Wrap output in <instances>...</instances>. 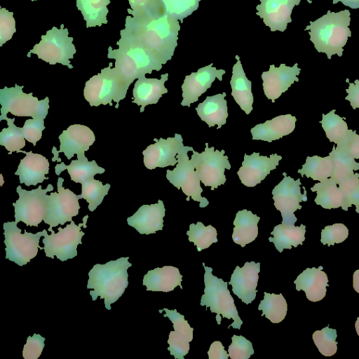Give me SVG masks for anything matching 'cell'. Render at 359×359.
I'll list each match as a JSON object with an SVG mask.
<instances>
[{
	"mask_svg": "<svg viewBox=\"0 0 359 359\" xmlns=\"http://www.w3.org/2000/svg\"><path fill=\"white\" fill-rule=\"evenodd\" d=\"M25 154L26 156L20 160L18 169L15 172L19 176L20 183L26 186H36L42 183L48 177L45 175L49 172V163L48 159L39 154H34L32 151L27 152L20 150L18 153Z\"/></svg>",
	"mask_w": 359,
	"mask_h": 359,
	"instance_id": "obj_24",
	"label": "cell"
},
{
	"mask_svg": "<svg viewBox=\"0 0 359 359\" xmlns=\"http://www.w3.org/2000/svg\"><path fill=\"white\" fill-rule=\"evenodd\" d=\"M228 348L231 359H248L254 354L252 344L244 337L233 334Z\"/></svg>",
	"mask_w": 359,
	"mask_h": 359,
	"instance_id": "obj_47",
	"label": "cell"
},
{
	"mask_svg": "<svg viewBox=\"0 0 359 359\" xmlns=\"http://www.w3.org/2000/svg\"><path fill=\"white\" fill-rule=\"evenodd\" d=\"M296 121L291 114L278 116L251 128L252 138L271 142L290 134L294 130Z\"/></svg>",
	"mask_w": 359,
	"mask_h": 359,
	"instance_id": "obj_27",
	"label": "cell"
},
{
	"mask_svg": "<svg viewBox=\"0 0 359 359\" xmlns=\"http://www.w3.org/2000/svg\"><path fill=\"white\" fill-rule=\"evenodd\" d=\"M212 63L198 69L196 72H192L185 76L182 85V106L190 107L191 103L197 102L198 97L207 89L211 87L215 79L222 81V76L226 73L224 69H217L212 67Z\"/></svg>",
	"mask_w": 359,
	"mask_h": 359,
	"instance_id": "obj_18",
	"label": "cell"
},
{
	"mask_svg": "<svg viewBox=\"0 0 359 359\" xmlns=\"http://www.w3.org/2000/svg\"><path fill=\"white\" fill-rule=\"evenodd\" d=\"M337 334L335 329L327 327L315 331L312 335L313 342L320 353L325 356H332L337 351Z\"/></svg>",
	"mask_w": 359,
	"mask_h": 359,
	"instance_id": "obj_45",
	"label": "cell"
},
{
	"mask_svg": "<svg viewBox=\"0 0 359 359\" xmlns=\"http://www.w3.org/2000/svg\"><path fill=\"white\" fill-rule=\"evenodd\" d=\"M323 269V266L307 268L294 281L296 290L304 291L306 298L311 302L320 301L326 294L328 278Z\"/></svg>",
	"mask_w": 359,
	"mask_h": 359,
	"instance_id": "obj_26",
	"label": "cell"
},
{
	"mask_svg": "<svg viewBox=\"0 0 359 359\" xmlns=\"http://www.w3.org/2000/svg\"><path fill=\"white\" fill-rule=\"evenodd\" d=\"M187 235L189 237V241L194 243L198 252L218 241L216 229L212 225L205 226L201 222H198L196 224H191Z\"/></svg>",
	"mask_w": 359,
	"mask_h": 359,
	"instance_id": "obj_41",
	"label": "cell"
},
{
	"mask_svg": "<svg viewBox=\"0 0 359 359\" xmlns=\"http://www.w3.org/2000/svg\"><path fill=\"white\" fill-rule=\"evenodd\" d=\"M297 172L302 177L306 175L308 178L311 177L313 180L322 182L332 177L333 163L332 156L330 155L325 157L308 156L302 169L298 170Z\"/></svg>",
	"mask_w": 359,
	"mask_h": 359,
	"instance_id": "obj_36",
	"label": "cell"
},
{
	"mask_svg": "<svg viewBox=\"0 0 359 359\" xmlns=\"http://www.w3.org/2000/svg\"><path fill=\"white\" fill-rule=\"evenodd\" d=\"M111 65L112 62H109L107 67L86 82L83 95L91 107L112 106L113 100L117 103L115 107L118 108L120 100L126 97L130 85Z\"/></svg>",
	"mask_w": 359,
	"mask_h": 359,
	"instance_id": "obj_5",
	"label": "cell"
},
{
	"mask_svg": "<svg viewBox=\"0 0 359 359\" xmlns=\"http://www.w3.org/2000/svg\"><path fill=\"white\" fill-rule=\"evenodd\" d=\"M353 286L355 292L359 293V269L356 270L353 275Z\"/></svg>",
	"mask_w": 359,
	"mask_h": 359,
	"instance_id": "obj_58",
	"label": "cell"
},
{
	"mask_svg": "<svg viewBox=\"0 0 359 359\" xmlns=\"http://www.w3.org/2000/svg\"><path fill=\"white\" fill-rule=\"evenodd\" d=\"M193 150L192 147L184 146L179 151L177 154V165L172 170H166V178L177 189H182L187 196V201H189V197H191L194 201L200 203V208H205L209 204V201L201 195L203 192L200 184L201 180L194 170V164L189 159L187 155L189 151Z\"/></svg>",
	"mask_w": 359,
	"mask_h": 359,
	"instance_id": "obj_12",
	"label": "cell"
},
{
	"mask_svg": "<svg viewBox=\"0 0 359 359\" xmlns=\"http://www.w3.org/2000/svg\"><path fill=\"white\" fill-rule=\"evenodd\" d=\"M260 217L251 211L243 210L238 211L233 221V241L244 248L246 244L252 242L258 236L257 224Z\"/></svg>",
	"mask_w": 359,
	"mask_h": 359,
	"instance_id": "obj_32",
	"label": "cell"
},
{
	"mask_svg": "<svg viewBox=\"0 0 359 359\" xmlns=\"http://www.w3.org/2000/svg\"><path fill=\"white\" fill-rule=\"evenodd\" d=\"M351 13L344 9L339 12L328 10L327 13L310 21L305 30H309L310 40L318 53H325L329 60L334 55L341 57L344 46L351 36L349 29Z\"/></svg>",
	"mask_w": 359,
	"mask_h": 359,
	"instance_id": "obj_2",
	"label": "cell"
},
{
	"mask_svg": "<svg viewBox=\"0 0 359 359\" xmlns=\"http://www.w3.org/2000/svg\"><path fill=\"white\" fill-rule=\"evenodd\" d=\"M201 0H158L165 13L177 20H183L196 11Z\"/></svg>",
	"mask_w": 359,
	"mask_h": 359,
	"instance_id": "obj_43",
	"label": "cell"
},
{
	"mask_svg": "<svg viewBox=\"0 0 359 359\" xmlns=\"http://www.w3.org/2000/svg\"><path fill=\"white\" fill-rule=\"evenodd\" d=\"M264 294V299L258 306V309L262 311L261 316H265L273 323L281 322L286 316L287 311L285 299L282 294H270L266 292Z\"/></svg>",
	"mask_w": 359,
	"mask_h": 359,
	"instance_id": "obj_39",
	"label": "cell"
},
{
	"mask_svg": "<svg viewBox=\"0 0 359 359\" xmlns=\"http://www.w3.org/2000/svg\"><path fill=\"white\" fill-rule=\"evenodd\" d=\"M76 7L81 12L86 27H100L107 24V15L109 13L107 6L109 0H76Z\"/></svg>",
	"mask_w": 359,
	"mask_h": 359,
	"instance_id": "obj_35",
	"label": "cell"
},
{
	"mask_svg": "<svg viewBox=\"0 0 359 359\" xmlns=\"http://www.w3.org/2000/svg\"><path fill=\"white\" fill-rule=\"evenodd\" d=\"M68 34V29L65 28L63 24L60 25V29L53 27L41 36L40 42L29 50L27 57H30L31 54L34 53L50 65L60 63L69 69L73 68L69 59L74 58L76 50L73 44V37H69Z\"/></svg>",
	"mask_w": 359,
	"mask_h": 359,
	"instance_id": "obj_8",
	"label": "cell"
},
{
	"mask_svg": "<svg viewBox=\"0 0 359 359\" xmlns=\"http://www.w3.org/2000/svg\"><path fill=\"white\" fill-rule=\"evenodd\" d=\"M256 6V15L263 19L271 32H283L288 23L292 22L291 14L295 6L302 0H259Z\"/></svg>",
	"mask_w": 359,
	"mask_h": 359,
	"instance_id": "obj_20",
	"label": "cell"
},
{
	"mask_svg": "<svg viewBox=\"0 0 359 359\" xmlns=\"http://www.w3.org/2000/svg\"><path fill=\"white\" fill-rule=\"evenodd\" d=\"M281 159L282 156L277 154H271L269 157L260 156L259 152H254L251 155L245 154L242 166L237 171V175L245 186L255 187L276 168Z\"/></svg>",
	"mask_w": 359,
	"mask_h": 359,
	"instance_id": "obj_17",
	"label": "cell"
},
{
	"mask_svg": "<svg viewBox=\"0 0 359 359\" xmlns=\"http://www.w3.org/2000/svg\"><path fill=\"white\" fill-rule=\"evenodd\" d=\"M45 128L43 119L35 118L26 120L22 128L25 140L34 146L41 140L42 132Z\"/></svg>",
	"mask_w": 359,
	"mask_h": 359,
	"instance_id": "obj_51",
	"label": "cell"
},
{
	"mask_svg": "<svg viewBox=\"0 0 359 359\" xmlns=\"http://www.w3.org/2000/svg\"><path fill=\"white\" fill-rule=\"evenodd\" d=\"M111 187L109 184H102V182L90 179L81 184V194L78 195L79 199L84 198L88 203V210L93 212L101 204Z\"/></svg>",
	"mask_w": 359,
	"mask_h": 359,
	"instance_id": "obj_40",
	"label": "cell"
},
{
	"mask_svg": "<svg viewBox=\"0 0 359 359\" xmlns=\"http://www.w3.org/2000/svg\"><path fill=\"white\" fill-rule=\"evenodd\" d=\"M300 72L301 69L298 67L297 63L292 67L280 64L278 67H276L274 65H271L269 70L262 74L263 90L266 97L275 102L294 81H299L297 76Z\"/></svg>",
	"mask_w": 359,
	"mask_h": 359,
	"instance_id": "obj_21",
	"label": "cell"
},
{
	"mask_svg": "<svg viewBox=\"0 0 359 359\" xmlns=\"http://www.w3.org/2000/svg\"><path fill=\"white\" fill-rule=\"evenodd\" d=\"M355 328L358 335L359 336V317L357 318V320L355 321Z\"/></svg>",
	"mask_w": 359,
	"mask_h": 359,
	"instance_id": "obj_59",
	"label": "cell"
},
{
	"mask_svg": "<svg viewBox=\"0 0 359 359\" xmlns=\"http://www.w3.org/2000/svg\"><path fill=\"white\" fill-rule=\"evenodd\" d=\"M154 141L156 142L142 151L145 167L153 170L157 167L175 165L177 163L175 156L184 147L182 135L175 133L174 137L154 138Z\"/></svg>",
	"mask_w": 359,
	"mask_h": 359,
	"instance_id": "obj_16",
	"label": "cell"
},
{
	"mask_svg": "<svg viewBox=\"0 0 359 359\" xmlns=\"http://www.w3.org/2000/svg\"><path fill=\"white\" fill-rule=\"evenodd\" d=\"M128 257L111 260L104 264H97L88 272V289L93 301L97 297L104 299L105 308L111 309V304L116 302L128 287V269L132 266Z\"/></svg>",
	"mask_w": 359,
	"mask_h": 359,
	"instance_id": "obj_3",
	"label": "cell"
},
{
	"mask_svg": "<svg viewBox=\"0 0 359 359\" xmlns=\"http://www.w3.org/2000/svg\"><path fill=\"white\" fill-rule=\"evenodd\" d=\"M209 359H228L229 353L219 341H213L208 351Z\"/></svg>",
	"mask_w": 359,
	"mask_h": 359,
	"instance_id": "obj_56",
	"label": "cell"
},
{
	"mask_svg": "<svg viewBox=\"0 0 359 359\" xmlns=\"http://www.w3.org/2000/svg\"><path fill=\"white\" fill-rule=\"evenodd\" d=\"M346 81L349 86L346 90L348 95L345 99L350 102L353 109H359V81L356 79L353 83H350L348 79Z\"/></svg>",
	"mask_w": 359,
	"mask_h": 359,
	"instance_id": "obj_55",
	"label": "cell"
},
{
	"mask_svg": "<svg viewBox=\"0 0 359 359\" xmlns=\"http://www.w3.org/2000/svg\"><path fill=\"white\" fill-rule=\"evenodd\" d=\"M343 195L341 208L347 211L352 205L355 206L356 212L359 213V173L354 172L338 184Z\"/></svg>",
	"mask_w": 359,
	"mask_h": 359,
	"instance_id": "obj_44",
	"label": "cell"
},
{
	"mask_svg": "<svg viewBox=\"0 0 359 359\" xmlns=\"http://www.w3.org/2000/svg\"><path fill=\"white\" fill-rule=\"evenodd\" d=\"M45 339L39 334L29 336L26 344L24 345L22 357L25 359H37L44 348Z\"/></svg>",
	"mask_w": 359,
	"mask_h": 359,
	"instance_id": "obj_52",
	"label": "cell"
},
{
	"mask_svg": "<svg viewBox=\"0 0 359 359\" xmlns=\"http://www.w3.org/2000/svg\"><path fill=\"white\" fill-rule=\"evenodd\" d=\"M163 311H165L163 316L169 318L172 323L175 334L188 342L191 341L194 328L190 327L188 321L184 319V316L180 314L176 309L169 310L164 308L163 310H159V312L161 313Z\"/></svg>",
	"mask_w": 359,
	"mask_h": 359,
	"instance_id": "obj_46",
	"label": "cell"
},
{
	"mask_svg": "<svg viewBox=\"0 0 359 359\" xmlns=\"http://www.w3.org/2000/svg\"><path fill=\"white\" fill-rule=\"evenodd\" d=\"M320 123L327 137L337 145H341L344 142L351 130L348 129L344 118L335 114V109H332L327 114H323Z\"/></svg>",
	"mask_w": 359,
	"mask_h": 359,
	"instance_id": "obj_38",
	"label": "cell"
},
{
	"mask_svg": "<svg viewBox=\"0 0 359 359\" xmlns=\"http://www.w3.org/2000/svg\"><path fill=\"white\" fill-rule=\"evenodd\" d=\"M203 265L205 269V289L200 304L205 305L206 308L210 307L211 312L217 314L216 320L218 325L221 323L222 315L223 318L233 320V323L228 328L231 326L240 330L243 321L238 316L234 300L228 289L229 283L212 275L211 267L205 266V263Z\"/></svg>",
	"mask_w": 359,
	"mask_h": 359,
	"instance_id": "obj_6",
	"label": "cell"
},
{
	"mask_svg": "<svg viewBox=\"0 0 359 359\" xmlns=\"http://www.w3.org/2000/svg\"><path fill=\"white\" fill-rule=\"evenodd\" d=\"M283 179L272 190L273 199L276 208L281 213L282 224H294L297 219L294 212L302 209L300 203L307 201L306 191L301 193V182L298 178L294 180L285 172H283Z\"/></svg>",
	"mask_w": 359,
	"mask_h": 359,
	"instance_id": "obj_15",
	"label": "cell"
},
{
	"mask_svg": "<svg viewBox=\"0 0 359 359\" xmlns=\"http://www.w3.org/2000/svg\"><path fill=\"white\" fill-rule=\"evenodd\" d=\"M236 63L232 68V76L230 81L231 95L241 109L249 114L252 110L253 95L252 82L246 77L240 57L236 55Z\"/></svg>",
	"mask_w": 359,
	"mask_h": 359,
	"instance_id": "obj_29",
	"label": "cell"
},
{
	"mask_svg": "<svg viewBox=\"0 0 359 359\" xmlns=\"http://www.w3.org/2000/svg\"><path fill=\"white\" fill-rule=\"evenodd\" d=\"M306 226L301 224L295 226L294 224H280L274 226L269 241L274 243L276 250L282 252L284 249H291L292 246L297 248L302 245L305 240Z\"/></svg>",
	"mask_w": 359,
	"mask_h": 359,
	"instance_id": "obj_33",
	"label": "cell"
},
{
	"mask_svg": "<svg viewBox=\"0 0 359 359\" xmlns=\"http://www.w3.org/2000/svg\"><path fill=\"white\" fill-rule=\"evenodd\" d=\"M180 30L179 20L164 12L127 16L125 28L120 34L121 37L140 45L164 65L174 55Z\"/></svg>",
	"mask_w": 359,
	"mask_h": 359,
	"instance_id": "obj_1",
	"label": "cell"
},
{
	"mask_svg": "<svg viewBox=\"0 0 359 359\" xmlns=\"http://www.w3.org/2000/svg\"><path fill=\"white\" fill-rule=\"evenodd\" d=\"M168 79V74L161 76V79H148L142 76L135 81L133 95L134 100L132 102L141 106L140 112L149 104H156L162 95L168 93L164 83Z\"/></svg>",
	"mask_w": 359,
	"mask_h": 359,
	"instance_id": "obj_25",
	"label": "cell"
},
{
	"mask_svg": "<svg viewBox=\"0 0 359 359\" xmlns=\"http://www.w3.org/2000/svg\"><path fill=\"white\" fill-rule=\"evenodd\" d=\"M4 235L6 245V259L15 262L19 266L27 264L34 258L38 249H43L39 245V240L44 236L46 230L32 233L25 230L22 234L21 229L17 226L15 222H7L4 224Z\"/></svg>",
	"mask_w": 359,
	"mask_h": 359,
	"instance_id": "obj_9",
	"label": "cell"
},
{
	"mask_svg": "<svg viewBox=\"0 0 359 359\" xmlns=\"http://www.w3.org/2000/svg\"><path fill=\"white\" fill-rule=\"evenodd\" d=\"M24 86L15 85L14 87L5 86L0 89L1 115L3 121L8 112L17 116H31L35 119H45L49 109V99L39 100L32 93L22 91Z\"/></svg>",
	"mask_w": 359,
	"mask_h": 359,
	"instance_id": "obj_7",
	"label": "cell"
},
{
	"mask_svg": "<svg viewBox=\"0 0 359 359\" xmlns=\"http://www.w3.org/2000/svg\"><path fill=\"white\" fill-rule=\"evenodd\" d=\"M53 186L48 184L47 188H38L31 191L22 189L19 185L16 191L19 198L13 203L15 208V222H24L27 226H38L43 220L46 212V193L53 190Z\"/></svg>",
	"mask_w": 359,
	"mask_h": 359,
	"instance_id": "obj_13",
	"label": "cell"
},
{
	"mask_svg": "<svg viewBox=\"0 0 359 359\" xmlns=\"http://www.w3.org/2000/svg\"><path fill=\"white\" fill-rule=\"evenodd\" d=\"M260 263L246 262L243 267L236 266L229 283L232 290L246 304L252 303L256 297Z\"/></svg>",
	"mask_w": 359,
	"mask_h": 359,
	"instance_id": "obj_22",
	"label": "cell"
},
{
	"mask_svg": "<svg viewBox=\"0 0 359 359\" xmlns=\"http://www.w3.org/2000/svg\"><path fill=\"white\" fill-rule=\"evenodd\" d=\"M128 2L130 8L127 11L133 16L164 13L158 0H128Z\"/></svg>",
	"mask_w": 359,
	"mask_h": 359,
	"instance_id": "obj_49",
	"label": "cell"
},
{
	"mask_svg": "<svg viewBox=\"0 0 359 359\" xmlns=\"http://www.w3.org/2000/svg\"><path fill=\"white\" fill-rule=\"evenodd\" d=\"M337 146L343 149L353 158H359V135L355 130H351L344 142Z\"/></svg>",
	"mask_w": 359,
	"mask_h": 359,
	"instance_id": "obj_54",
	"label": "cell"
},
{
	"mask_svg": "<svg viewBox=\"0 0 359 359\" xmlns=\"http://www.w3.org/2000/svg\"><path fill=\"white\" fill-rule=\"evenodd\" d=\"M333 4H336L338 2H341L344 6H348L351 8L356 9L359 8V0H332Z\"/></svg>",
	"mask_w": 359,
	"mask_h": 359,
	"instance_id": "obj_57",
	"label": "cell"
},
{
	"mask_svg": "<svg viewBox=\"0 0 359 359\" xmlns=\"http://www.w3.org/2000/svg\"><path fill=\"white\" fill-rule=\"evenodd\" d=\"M226 93H219L212 96H207L205 100L198 104L196 110L198 116L208 126L217 125V129L226 122L228 117L227 102L224 99Z\"/></svg>",
	"mask_w": 359,
	"mask_h": 359,
	"instance_id": "obj_30",
	"label": "cell"
},
{
	"mask_svg": "<svg viewBox=\"0 0 359 359\" xmlns=\"http://www.w3.org/2000/svg\"><path fill=\"white\" fill-rule=\"evenodd\" d=\"M182 275L179 269L172 266L157 267L148 271L143 278V285L147 287V291L168 292L181 284Z\"/></svg>",
	"mask_w": 359,
	"mask_h": 359,
	"instance_id": "obj_28",
	"label": "cell"
},
{
	"mask_svg": "<svg viewBox=\"0 0 359 359\" xmlns=\"http://www.w3.org/2000/svg\"><path fill=\"white\" fill-rule=\"evenodd\" d=\"M337 185V181L332 177L315 184L311 188L312 191L317 192L315 203L325 209L341 207L344 198Z\"/></svg>",
	"mask_w": 359,
	"mask_h": 359,
	"instance_id": "obj_34",
	"label": "cell"
},
{
	"mask_svg": "<svg viewBox=\"0 0 359 359\" xmlns=\"http://www.w3.org/2000/svg\"><path fill=\"white\" fill-rule=\"evenodd\" d=\"M15 32L13 13L1 7L0 8V46L1 47L4 43L11 39Z\"/></svg>",
	"mask_w": 359,
	"mask_h": 359,
	"instance_id": "obj_50",
	"label": "cell"
},
{
	"mask_svg": "<svg viewBox=\"0 0 359 359\" xmlns=\"http://www.w3.org/2000/svg\"><path fill=\"white\" fill-rule=\"evenodd\" d=\"M65 170H67L72 181L81 184L94 178L96 174H102L105 171L95 161H89L85 156V152L78 154L77 160H72L68 165L61 162L55 167V174L58 176Z\"/></svg>",
	"mask_w": 359,
	"mask_h": 359,
	"instance_id": "obj_31",
	"label": "cell"
},
{
	"mask_svg": "<svg viewBox=\"0 0 359 359\" xmlns=\"http://www.w3.org/2000/svg\"><path fill=\"white\" fill-rule=\"evenodd\" d=\"M8 128H3L0 133V144L4 146L11 154L13 151L21 150L25 146V138L22 128L14 124L15 118H10L6 116Z\"/></svg>",
	"mask_w": 359,
	"mask_h": 359,
	"instance_id": "obj_42",
	"label": "cell"
},
{
	"mask_svg": "<svg viewBox=\"0 0 359 359\" xmlns=\"http://www.w3.org/2000/svg\"><path fill=\"white\" fill-rule=\"evenodd\" d=\"M32 1H37V0H31Z\"/></svg>",
	"mask_w": 359,
	"mask_h": 359,
	"instance_id": "obj_60",
	"label": "cell"
},
{
	"mask_svg": "<svg viewBox=\"0 0 359 359\" xmlns=\"http://www.w3.org/2000/svg\"><path fill=\"white\" fill-rule=\"evenodd\" d=\"M63 182V178L58 177L57 192H52L46 196V212L43 222L52 228L71 222L80 209L78 195L69 189H65Z\"/></svg>",
	"mask_w": 359,
	"mask_h": 359,
	"instance_id": "obj_14",
	"label": "cell"
},
{
	"mask_svg": "<svg viewBox=\"0 0 359 359\" xmlns=\"http://www.w3.org/2000/svg\"><path fill=\"white\" fill-rule=\"evenodd\" d=\"M192 151L191 161L201 182L205 187H210L212 191L224 184L226 180L224 170L231 169L229 158L224 155L225 151L215 150L214 147H209L208 143H205L204 151Z\"/></svg>",
	"mask_w": 359,
	"mask_h": 359,
	"instance_id": "obj_11",
	"label": "cell"
},
{
	"mask_svg": "<svg viewBox=\"0 0 359 359\" xmlns=\"http://www.w3.org/2000/svg\"><path fill=\"white\" fill-rule=\"evenodd\" d=\"M165 209L163 202L143 205L132 216L128 217V224L134 227L140 234L149 235L161 231Z\"/></svg>",
	"mask_w": 359,
	"mask_h": 359,
	"instance_id": "obj_23",
	"label": "cell"
},
{
	"mask_svg": "<svg viewBox=\"0 0 359 359\" xmlns=\"http://www.w3.org/2000/svg\"><path fill=\"white\" fill-rule=\"evenodd\" d=\"M168 343L169 344L168 350L176 359H184V356L189 351V342L177 336L174 331L170 332Z\"/></svg>",
	"mask_w": 359,
	"mask_h": 359,
	"instance_id": "obj_53",
	"label": "cell"
},
{
	"mask_svg": "<svg viewBox=\"0 0 359 359\" xmlns=\"http://www.w3.org/2000/svg\"><path fill=\"white\" fill-rule=\"evenodd\" d=\"M118 49L108 48L107 57L115 59V69L119 75L130 85L136 79L153 70L160 71L163 64L140 45L121 37L116 42Z\"/></svg>",
	"mask_w": 359,
	"mask_h": 359,
	"instance_id": "obj_4",
	"label": "cell"
},
{
	"mask_svg": "<svg viewBox=\"0 0 359 359\" xmlns=\"http://www.w3.org/2000/svg\"><path fill=\"white\" fill-rule=\"evenodd\" d=\"M88 218V215L84 216L83 222L79 225L72 221L65 228L59 227L56 233L52 227H49L48 231L51 232L50 235L46 232L42 240L46 256L51 259L56 256L62 262L75 257L77 246L82 243L81 238L85 235L81 228L82 226L86 228Z\"/></svg>",
	"mask_w": 359,
	"mask_h": 359,
	"instance_id": "obj_10",
	"label": "cell"
},
{
	"mask_svg": "<svg viewBox=\"0 0 359 359\" xmlns=\"http://www.w3.org/2000/svg\"><path fill=\"white\" fill-rule=\"evenodd\" d=\"M60 150L57 151L55 147H53L52 153L54 155L52 161L57 160L58 154L63 152L67 159L70 160L74 154H81L88 151L95 140V137L88 126L81 124L69 126L67 130L62 131L59 136Z\"/></svg>",
	"mask_w": 359,
	"mask_h": 359,
	"instance_id": "obj_19",
	"label": "cell"
},
{
	"mask_svg": "<svg viewBox=\"0 0 359 359\" xmlns=\"http://www.w3.org/2000/svg\"><path fill=\"white\" fill-rule=\"evenodd\" d=\"M348 236V228L341 223L326 226L321 231L320 242L328 246L344 242Z\"/></svg>",
	"mask_w": 359,
	"mask_h": 359,
	"instance_id": "obj_48",
	"label": "cell"
},
{
	"mask_svg": "<svg viewBox=\"0 0 359 359\" xmlns=\"http://www.w3.org/2000/svg\"><path fill=\"white\" fill-rule=\"evenodd\" d=\"M333 163L332 177L337 184L359 170V163L339 147L334 145L329 154Z\"/></svg>",
	"mask_w": 359,
	"mask_h": 359,
	"instance_id": "obj_37",
	"label": "cell"
}]
</instances>
